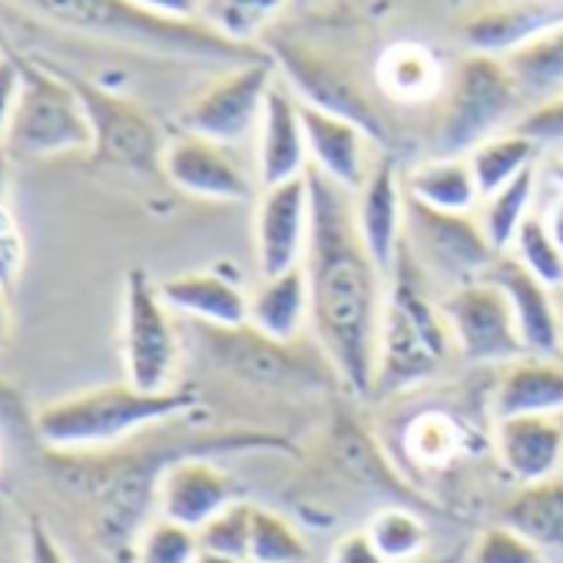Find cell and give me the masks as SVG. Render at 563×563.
<instances>
[{"instance_id":"7dc6e473","label":"cell","mask_w":563,"mask_h":563,"mask_svg":"<svg viewBox=\"0 0 563 563\" xmlns=\"http://www.w3.org/2000/svg\"><path fill=\"white\" fill-rule=\"evenodd\" d=\"M133 4L173 21H199L202 11V0H133Z\"/></svg>"},{"instance_id":"74e56055","label":"cell","mask_w":563,"mask_h":563,"mask_svg":"<svg viewBox=\"0 0 563 563\" xmlns=\"http://www.w3.org/2000/svg\"><path fill=\"white\" fill-rule=\"evenodd\" d=\"M282 4V0H206V24L219 34L249 44V34Z\"/></svg>"},{"instance_id":"4dcf8cb0","label":"cell","mask_w":563,"mask_h":563,"mask_svg":"<svg viewBox=\"0 0 563 563\" xmlns=\"http://www.w3.org/2000/svg\"><path fill=\"white\" fill-rule=\"evenodd\" d=\"M368 540L388 563H415L428 550V523L408 504H385L365 523Z\"/></svg>"},{"instance_id":"7402d4cb","label":"cell","mask_w":563,"mask_h":563,"mask_svg":"<svg viewBox=\"0 0 563 563\" xmlns=\"http://www.w3.org/2000/svg\"><path fill=\"white\" fill-rule=\"evenodd\" d=\"M494 421L500 418H563V358L520 355L497 375L490 395Z\"/></svg>"},{"instance_id":"9a60e30c","label":"cell","mask_w":563,"mask_h":563,"mask_svg":"<svg viewBox=\"0 0 563 563\" xmlns=\"http://www.w3.org/2000/svg\"><path fill=\"white\" fill-rule=\"evenodd\" d=\"M312 232V196L306 176L268 186L255 209V258L262 275L302 265Z\"/></svg>"},{"instance_id":"484cf974","label":"cell","mask_w":563,"mask_h":563,"mask_svg":"<svg viewBox=\"0 0 563 563\" xmlns=\"http://www.w3.org/2000/svg\"><path fill=\"white\" fill-rule=\"evenodd\" d=\"M500 523L527 537L547 560H563V474L517 487L500 510Z\"/></svg>"},{"instance_id":"ba28073f","label":"cell","mask_w":563,"mask_h":563,"mask_svg":"<svg viewBox=\"0 0 563 563\" xmlns=\"http://www.w3.org/2000/svg\"><path fill=\"white\" fill-rule=\"evenodd\" d=\"M199 352L229 378L262 388H332L342 385L325 352L302 349L299 342H275L252 325L212 329L192 325Z\"/></svg>"},{"instance_id":"d6986e66","label":"cell","mask_w":563,"mask_h":563,"mask_svg":"<svg viewBox=\"0 0 563 563\" xmlns=\"http://www.w3.org/2000/svg\"><path fill=\"white\" fill-rule=\"evenodd\" d=\"M405 216L408 192L398 179V163L395 156H382L378 163H372L365 186L355 192V219L372 258L385 275H391L405 245Z\"/></svg>"},{"instance_id":"ac0fdd59","label":"cell","mask_w":563,"mask_h":563,"mask_svg":"<svg viewBox=\"0 0 563 563\" xmlns=\"http://www.w3.org/2000/svg\"><path fill=\"white\" fill-rule=\"evenodd\" d=\"M497 286L510 306L517 335L527 355H560V319H556V292L523 268L510 252H500L484 275Z\"/></svg>"},{"instance_id":"bcb514c9","label":"cell","mask_w":563,"mask_h":563,"mask_svg":"<svg viewBox=\"0 0 563 563\" xmlns=\"http://www.w3.org/2000/svg\"><path fill=\"white\" fill-rule=\"evenodd\" d=\"M18 93H21V70L14 57H0V143L8 136L14 107H18Z\"/></svg>"},{"instance_id":"8d00e7d4","label":"cell","mask_w":563,"mask_h":563,"mask_svg":"<svg viewBox=\"0 0 563 563\" xmlns=\"http://www.w3.org/2000/svg\"><path fill=\"white\" fill-rule=\"evenodd\" d=\"M196 553H199L196 530L173 523L166 517H156L136 543V563H192Z\"/></svg>"},{"instance_id":"ab89813d","label":"cell","mask_w":563,"mask_h":563,"mask_svg":"<svg viewBox=\"0 0 563 563\" xmlns=\"http://www.w3.org/2000/svg\"><path fill=\"white\" fill-rule=\"evenodd\" d=\"M405 448L418 464H428V467L444 464L457 454V428L448 418H434V415L428 418L424 415L408 428Z\"/></svg>"},{"instance_id":"8992f818","label":"cell","mask_w":563,"mask_h":563,"mask_svg":"<svg viewBox=\"0 0 563 563\" xmlns=\"http://www.w3.org/2000/svg\"><path fill=\"white\" fill-rule=\"evenodd\" d=\"M530 110L504 57L471 54L461 60L438 123L431 130L434 156H467L484 140L507 133Z\"/></svg>"},{"instance_id":"9f6ffc18","label":"cell","mask_w":563,"mask_h":563,"mask_svg":"<svg viewBox=\"0 0 563 563\" xmlns=\"http://www.w3.org/2000/svg\"><path fill=\"white\" fill-rule=\"evenodd\" d=\"M560 421H563V418H560Z\"/></svg>"},{"instance_id":"e0dca14e","label":"cell","mask_w":563,"mask_h":563,"mask_svg":"<svg viewBox=\"0 0 563 563\" xmlns=\"http://www.w3.org/2000/svg\"><path fill=\"white\" fill-rule=\"evenodd\" d=\"M239 494V484L232 481L229 471L216 464V457H183L166 467L159 481L156 510L173 523L202 530L216 514L242 500Z\"/></svg>"},{"instance_id":"603a6c76","label":"cell","mask_w":563,"mask_h":563,"mask_svg":"<svg viewBox=\"0 0 563 563\" xmlns=\"http://www.w3.org/2000/svg\"><path fill=\"white\" fill-rule=\"evenodd\" d=\"M159 296L173 312L186 316L192 325H249V292L219 268H196L163 278Z\"/></svg>"},{"instance_id":"f35d334b","label":"cell","mask_w":563,"mask_h":563,"mask_svg":"<svg viewBox=\"0 0 563 563\" xmlns=\"http://www.w3.org/2000/svg\"><path fill=\"white\" fill-rule=\"evenodd\" d=\"M467 563H550V560L507 523H494L467 547Z\"/></svg>"},{"instance_id":"11a10c76","label":"cell","mask_w":563,"mask_h":563,"mask_svg":"<svg viewBox=\"0 0 563 563\" xmlns=\"http://www.w3.org/2000/svg\"><path fill=\"white\" fill-rule=\"evenodd\" d=\"M242 563H262V560H242Z\"/></svg>"},{"instance_id":"7a4b0ae2","label":"cell","mask_w":563,"mask_h":563,"mask_svg":"<svg viewBox=\"0 0 563 563\" xmlns=\"http://www.w3.org/2000/svg\"><path fill=\"white\" fill-rule=\"evenodd\" d=\"M306 183L312 196V232L302 265L312 296V329L342 388L368 398L388 275L358 232L355 192L316 166L306 169Z\"/></svg>"},{"instance_id":"4316f807","label":"cell","mask_w":563,"mask_h":563,"mask_svg":"<svg viewBox=\"0 0 563 563\" xmlns=\"http://www.w3.org/2000/svg\"><path fill=\"white\" fill-rule=\"evenodd\" d=\"M563 24V8H550V4H517V8H504V11H490L481 14L474 21L464 24V41L474 47V54H494L504 57L510 51H517L520 44H527L530 37L550 31Z\"/></svg>"},{"instance_id":"681fc988","label":"cell","mask_w":563,"mask_h":563,"mask_svg":"<svg viewBox=\"0 0 563 563\" xmlns=\"http://www.w3.org/2000/svg\"><path fill=\"white\" fill-rule=\"evenodd\" d=\"M11 342V306H8V289L0 286V349Z\"/></svg>"},{"instance_id":"ffe728a7","label":"cell","mask_w":563,"mask_h":563,"mask_svg":"<svg viewBox=\"0 0 563 563\" xmlns=\"http://www.w3.org/2000/svg\"><path fill=\"white\" fill-rule=\"evenodd\" d=\"M494 454L517 487L550 481L563 474V421L500 418L494 421Z\"/></svg>"},{"instance_id":"3957f363","label":"cell","mask_w":563,"mask_h":563,"mask_svg":"<svg viewBox=\"0 0 563 563\" xmlns=\"http://www.w3.org/2000/svg\"><path fill=\"white\" fill-rule=\"evenodd\" d=\"M14 4L64 31L117 41L169 57H189V60L229 64V67L268 60V54L258 51L255 44L232 41L216 27H209L206 21L159 18L133 4V0H14Z\"/></svg>"},{"instance_id":"c3c4849f","label":"cell","mask_w":563,"mask_h":563,"mask_svg":"<svg viewBox=\"0 0 563 563\" xmlns=\"http://www.w3.org/2000/svg\"><path fill=\"white\" fill-rule=\"evenodd\" d=\"M543 216V225H547V232H550V239L563 249V192L547 206V212H540Z\"/></svg>"},{"instance_id":"f546056e","label":"cell","mask_w":563,"mask_h":563,"mask_svg":"<svg viewBox=\"0 0 563 563\" xmlns=\"http://www.w3.org/2000/svg\"><path fill=\"white\" fill-rule=\"evenodd\" d=\"M537 153H540V146L517 130L497 133V136L484 140L481 146H474L467 153V163H471V173L477 179L481 199L497 192L510 179H517L523 169H530L537 163Z\"/></svg>"},{"instance_id":"f1b7e54d","label":"cell","mask_w":563,"mask_h":563,"mask_svg":"<svg viewBox=\"0 0 563 563\" xmlns=\"http://www.w3.org/2000/svg\"><path fill=\"white\" fill-rule=\"evenodd\" d=\"M504 64L530 107L563 93V24L504 54Z\"/></svg>"},{"instance_id":"83f0119b","label":"cell","mask_w":563,"mask_h":563,"mask_svg":"<svg viewBox=\"0 0 563 563\" xmlns=\"http://www.w3.org/2000/svg\"><path fill=\"white\" fill-rule=\"evenodd\" d=\"M405 192L438 212H474L481 202L467 156H431L405 179Z\"/></svg>"},{"instance_id":"816d5d0a","label":"cell","mask_w":563,"mask_h":563,"mask_svg":"<svg viewBox=\"0 0 563 563\" xmlns=\"http://www.w3.org/2000/svg\"><path fill=\"white\" fill-rule=\"evenodd\" d=\"M547 173H550V179H553V183L560 186V192H563V150L547 163Z\"/></svg>"},{"instance_id":"b9f144b4","label":"cell","mask_w":563,"mask_h":563,"mask_svg":"<svg viewBox=\"0 0 563 563\" xmlns=\"http://www.w3.org/2000/svg\"><path fill=\"white\" fill-rule=\"evenodd\" d=\"M24 268V232L8 199H0V286L11 289Z\"/></svg>"},{"instance_id":"9c48e42d","label":"cell","mask_w":563,"mask_h":563,"mask_svg":"<svg viewBox=\"0 0 563 563\" xmlns=\"http://www.w3.org/2000/svg\"><path fill=\"white\" fill-rule=\"evenodd\" d=\"M265 54L272 64L286 74V84L299 93V103L316 107L322 113L342 117L365 130V136L378 146H391V130L382 110L372 103V97L362 90V84L352 77V70L306 44L278 41L272 37L265 44Z\"/></svg>"},{"instance_id":"5b68a950","label":"cell","mask_w":563,"mask_h":563,"mask_svg":"<svg viewBox=\"0 0 563 563\" xmlns=\"http://www.w3.org/2000/svg\"><path fill=\"white\" fill-rule=\"evenodd\" d=\"M199 411V395L192 388L173 391H140L133 385H100L77 395H67L47 405L34 428L47 451H107L133 441L136 434L192 418Z\"/></svg>"},{"instance_id":"cb8c5ba5","label":"cell","mask_w":563,"mask_h":563,"mask_svg":"<svg viewBox=\"0 0 563 563\" xmlns=\"http://www.w3.org/2000/svg\"><path fill=\"white\" fill-rule=\"evenodd\" d=\"M302 126H306V143H309V166L325 173L342 189L358 192L372 173V163H368L372 140L365 136V130L306 103H302Z\"/></svg>"},{"instance_id":"7bdbcfd3","label":"cell","mask_w":563,"mask_h":563,"mask_svg":"<svg viewBox=\"0 0 563 563\" xmlns=\"http://www.w3.org/2000/svg\"><path fill=\"white\" fill-rule=\"evenodd\" d=\"M0 563H31L27 514L21 517L4 490H0Z\"/></svg>"},{"instance_id":"836d02e7","label":"cell","mask_w":563,"mask_h":563,"mask_svg":"<svg viewBox=\"0 0 563 563\" xmlns=\"http://www.w3.org/2000/svg\"><path fill=\"white\" fill-rule=\"evenodd\" d=\"M249 560L262 563H309V543L289 517L268 507H252Z\"/></svg>"},{"instance_id":"60d3db41","label":"cell","mask_w":563,"mask_h":563,"mask_svg":"<svg viewBox=\"0 0 563 563\" xmlns=\"http://www.w3.org/2000/svg\"><path fill=\"white\" fill-rule=\"evenodd\" d=\"M514 130L523 133L527 140H533L540 150H543V146L563 150V93H556V97H550V100L530 107V110L517 120Z\"/></svg>"},{"instance_id":"4fadbf2b","label":"cell","mask_w":563,"mask_h":563,"mask_svg":"<svg viewBox=\"0 0 563 563\" xmlns=\"http://www.w3.org/2000/svg\"><path fill=\"white\" fill-rule=\"evenodd\" d=\"M272 57L258 64H242L209 84L196 100L186 103L179 113L183 133H196L216 140L222 146H235L252 136L262 123L265 97L272 90Z\"/></svg>"},{"instance_id":"d590c367","label":"cell","mask_w":563,"mask_h":563,"mask_svg":"<svg viewBox=\"0 0 563 563\" xmlns=\"http://www.w3.org/2000/svg\"><path fill=\"white\" fill-rule=\"evenodd\" d=\"M252 507L249 500L229 504L222 514H216L202 530H196L199 547L232 556V560H249V537H252Z\"/></svg>"},{"instance_id":"db71d44e","label":"cell","mask_w":563,"mask_h":563,"mask_svg":"<svg viewBox=\"0 0 563 563\" xmlns=\"http://www.w3.org/2000/svg\"><path fill=\"white\" fill-rule=\"evenodd\" d=\"M556 319H560V355H563V289H556Z\"/></svg>"},{"instance_id":"44dd1931","label":"cell","mask_w":563,"mask_h":563,"mask_svg":"<svg viewBox=\"0 0 563 563\" xmlns=\"http://www.w3.org/2000/svg\"><path fill=\"white\" fill-rule=\"evenodd\" d=\"M309 143L302 126V103L286 84H272L258 123V179L262 186H278L306 176Z\"/></svg>"},{"instance_id":"1f68e13d","label":"cell","mask_w":563,"mask_h":563,"mask_svg":"<svg viewBox=\"0 0 563 563\" xmlns=\"http://www.w3.org/2000/svg\"><path fill=\"white\" fill-rule=\"evenodd\" d=\"M537 192V169H523L517 179H510L507 186H500L497 192L484 196V209H481V229L487 235V242L494 245V252H510L520 225L530 216V202Z\"/></svg>"},{"instance_id":"30bf717a","label":"cell","mask_w":563,"mask_h":563,"mask_svg":"<svg viewBox=\"0 0 563 563\" xmlns=\"http://www.w3.org/2000/svg\"><path fill=\"white\" fill-rule=\"evenodd\" d=\"M120 342L126 385L153 395L173 391V375L179 365V335L173 325V309L163 302L159 286L143 268H130L123 282Z\"/></svg>"},{"instance_id":"ee69618b","label":"cell","mask_w":563,"mask_h":563,"mask_svg":"<svg viewBox=\"0 0 563 563\" xmlns=\"http://www.w3.org/2000/svg\"><path fill=\"white\" fill-rule=\"evenodd\" d=\"M27 550L31 563H70V556L64 553L60 540L54 537L41 514H27Z\"/></svg>"},{"instance_id":"f907efd6","label":"cell","mask_w":563,"mask_h":563,"mask_svg":"<svg viewBox=\"0 0 563 563\" xmlns=\"http://www.w3.org/2000/svg\"><path fill=\"white\" fill-rule=\"evenodd\" d=\"M415 563H467V547H454V550H444V553H431V556H421Z\"/></svg>"},{"instance_id":"d4e9b609","label":"cell","mask_w":563,"mask_h":563,"mask_svg":"<svg viewBox=\"0 0 563 563\" xmlns=\"http://www.w3.org/2000/svg\"><path fill=\"white\" fill-rule=\"evenodd\" d=\"M306 322H312L306 265L262 275L255 292H249V325L275 342H299Z\"/></svg>"},{"instance_id":"f6af8a7d","label":"cell","mask_w":563,"mask_h":563,"mask_svg":"<svg viewBox=\"0 0 563 563\" xmlns=\"http://www.w3.org/2000/svg\"><path fill=\"white\" fill-rule=\"evenodd\" d=\"M329 563H388V560L375 550V543L368 540L365 530H352L335 540Z\"/></svg>"},{"instance_id":"6da1fadb","label":"cell","mask_w":563,"mask_h":563,"mask_svg":"<svg viewBox=\"0 0 563 563\" xmlns=\"http://www.w3.org/2000/svg\"><path fill=\"white\" fill-rule=\"evenodd\" d=\"M219 454H296V444L262 428H199L186 418L150 428L107 451H44L57 490L77 504L93 543L110 563H136V543L153 523L159 481L183 457Z\"/></svg>"},{"instance_id":"5bb4252c","label":"cell","mask_w":563,"mask_h":563,"mask_svg":"<svg viewBox=\"0 0 563 563\" xmlns=\"http://www.w3.org/2000/svg\"><path fill=\"white\" fill-rule=\"evenodd\" d=\"M441 316L448 322L454 352L467 365L504 368L507 362L527 355L504 292L487 278L451 289V296L441 302Z\"/></svg>"},{"instance_id":"52a82bcc","label":"cell","mask_w":563,"mask_h":563,"mask_svg":"<svg viewBox=\"0 0 563 563\" xmlns=\"http://www.w3.org/2000/svg\"><path fill=\"white\" fill-rule=\"evenodd\" d=\"M14 60L21 70V93L4 136L8 153L41 159L93 150V130L70 80L60 70H47L21 57Z\"/></svg>"},{"instance_id":"f5cc1de1","label":"cell","mask_w":563,"mask_h":563,"mask_svg":"<svg viewBox=\"0 0 563 563\" xmlns=\"http://www.w3.org/2000/svg\"><path fill=\"white\" fill-rule=\"evenodd\" d=\"M192 563H242V560H232V556H222V553H212V550H202L199 547V553H196Z\"/></svg>"},{"instance_id":"8fae6325","label":"cell","mask_w":563,"mask_h":563,"mask_svg":"<svg viewBox=\"0 0 563 563\" xmlns=\"http://www.w3.org/2000/svg\"><path fill=\"white\" fill-rule=\"evenodd\" d=\"M405 245L418 265L428 268V275L444 278L451 289L481 282L500 255L487 242L481 219L471 212H438L411 196L405 216Z\"/></svg>"},{"instance_id":"e575fe53","label":"cell","mask_w":563,"mask_h":563,"mask_svg":"<svg viewBox=\"0 0 563 563\" xmlns=\"http://www.w3.org/2000/svg\"><path fill=\"white\" fill-rule=\"evenodd\" d=\"M510 255L523 268H530L543 282V286H550L553 292L563 289V249L550 239L540 212L527 216V222L520 225V232H517V239L510 245Z\"/></svg>"},{"instance_id":"d6a6232c","label":"cell","mask_w":563,"mask_h":563,"mask_svg":"<svg viewBox=\"0 0 563 563\" xmlns=\"http://www.w3.org/2000/svg\"><path fill=\"white\" fill-rule=\"evenodd\" d=\"M378 84L395 97V100H424L438 90L441 84V70L438 60L431 57V51L415 47V44H401L391 47L382 57L378 67Z\"/></svg>"},{"instance_id":"2e32d148","label":"cell","mask_w":563,"mask_h":563,"mask_svg":"<svg viewBox=\"0 0 563 563\" xmlns=\"http://www.w3.org/2000/svg\"><path fill=\"white\" fill-rule=\"evenodd\" d=\"M163 173L176 189L199 199L245 202L252 196V183L245 169L235 163V156L229 153V146L196 133H179L166 143Z\"/></svg>"},{"instance_id":"277c9868","label":"cell","mask_w":563,"mask_h":563,"mask_svg":"<svg viewBox=\"0 0 563 563\" xmlns=\"http://www.w3.org/2000/svg\"><path fill=\"white\" fill-rule=\"evenodd\" d=\"M454 352L441 306L424 296V268L401 245L388 275V292L375 349V398H398L434 382Z\"/></svg>"},{"instance_id":"7c38bea8","label":"cell","mask_w":563,"mask_h":563,"mask_svg":"<svg viewBox=\"0 0 563 563\" xmlns=\"http://www.w3.org/2000/svg\"><path fill=\"white\" fill-rule=\"evenodd\" d=\"M70 87L77 90L84 113L93 130V159L120 166V169H136V173H153L163 169V150L166 140L156 126V120L133 100L110 93L97 84H87L80 77H70Z\"/></svg>"}]
</instances>
